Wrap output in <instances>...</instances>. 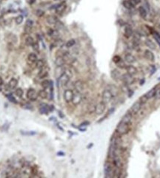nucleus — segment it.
Returning <instances> with one entry per match:
<instances>
[{"instance_id":"obj_2","label":"nucleus","mask_w":160,"mask_h":178,"mask_svg":"<svg viewBox=\"0 0 160 178\" xmlns=\"http://www.w3.org/2000/svg\"><path fill=\"white\" fill-rule=\"evenodd\" d=\"M142 107V104L139 101H136L132 107H130V113L133 115H136L138 113H139V111L141 110Z\"/></svg>"},{"instance_id":"obj_14","label":"nucleus","mask_w":160,"mask_h":178,"mask_svg":"<svg viewBox=\"0 0 160 178\" xmlns=\"http://www.w3.org/2000/svg\"><path fill=\"white\" fill-rule=\"evenodd\" d=\"M113 165L116 166V168H122V167L123 166V162L122 159L118 156L115 157L113 159Z\"/></svg>"},{"instance_id":"obj_25","label":"nucleus","mask_w":160,"mask_h":178,"mask_svg":"<svg viewBox=\"0 0 160 178\" xmlns=\"http://www.w3.org/2000/svg\"><path fill=\"white\" fill-rule=\"evenodd\" d=\"M47 33L49 36L53 39H58V37H59V32L57 30H53V29H49L47 31Z\"/></svg>"},{"instance_id":"obj_49","label":"nucleus","mask_w":160,"mask_h":178,"mask_svg":"<svg viewBox=\"0 0 160 178\" xmlns=\"http://www.w3.org/2000/svg\"><path fill=\"white\" fill-rule=\"evenodd\" d=\"M56 1H58V0H56Z\"/></svg>"},{"instance_id":"obj_8","label":"nucleus","mask_w":160,"mask_h":178,"mask_svg":"<svg viewBox=\"0 0 160 178\" xmlns=\"http://www.w3.org/2000/svg\"><path fill=\"white\" fill-rule=\"evenodd\" d=\"M82 99V96L81 95V92H79L77 91V92H75L74 95H73V99H72L71 102L73 103V105L77 106V105L81 103Z\"/></svg>"},{"instance_id":"obj_13","label":"nucleus","mask_w":160,"mask_h":178,"mask_svg":"<svg viewBox=\"0 0 160 178\" xmlns=\"http://www.w3.org/2000/svg\"><path fill=\"white\" fill-rule=\"evenodd\" d=\"M65 59L63 55H59L57 56L56 59L55 60V64L57 67H62V66L65 64Z\"/></svg>"},{"instance_id":"obj_27","label":"nucleus","mask_w":160,"mask_h":178,"mask_svg":"<svg viewBox=\"0 0 160 178\" xmlns=\"http://www.w3.org/2000/svg\"><path fill=\"white\" fill-rule=\"evenodd\" d=\"M145 44L149 49H151V50H156V48L155 43L150 39H147L145 41Z\"/></svg>"},{"instance_id":"obj_32","label":"nucleus","mask_w":160,"mask_h":178,"mask_svg":"<svg viewBox=\"0 0 160 178\" xmlns=\"http://www.w3.org/2000/svg\"><path fill=\"white\" fill-rule=\"evenodd\" d=\"M50 85H51V82L50 81H48V80H44L41 83V87L45 89H48Z\"/></svg>"},{"instance_id":"obj_5","label":"nucleus","mask_w":160,"mask_h":178,"mask_svg":"<svg viewBox=\"0 0 160 178\" xmlns=\"http://www.w3.org/2000/svg\"><path fill=\"white\" fill-rule=\"evenodd\" d=\"M70 79H71V78L69 77L65 72H63V73L59 77V84H60L61 86H62V87L66 86V85L68 83V82H69Z\"/></svg>"},{"instance_id":"obj_22","label":"nucleus","mask_w":160,"mask_h":178,"mask_svg":"<svg viewBox=\"0 0 160 178\" xmlns=\"http://www.w3.org/2000/svg\"><path fill=\"white\" fill-rule=\"evenodd\" d=\"M17 79L13 78H11V79L9 81V82H8V87H9L10 89H15V88L16 87V86H17Z\"/></svg>"},{"instance_id":"obj_20","label":"nucleus","mask_w":160,"mask_h":178,"mask_svg":"<svg viewBox=\"0 0 160 178\" xmlns=\"http://www.w3.org/2000/svg\"><path fill=\"white\" fill-rule=\"evenodd\" d=\"M133 31L132 27H130V26H127L124 28V36L128 39V38H130V37L133 36Z\"/></svg>"},{"instance_id":"obj_48","label":"nucleus","mask_w":160,"mask_h":178,"mask_svg":"<svg viewBox=\"0 0 160 178\" xmlns=\"http://www.w3.org/2000/svg\"><path fill=\"white\" fill-rule=\"evenodd\" d=\"M2 3V0H0V5H1Z\"/></svg>"},{"instance_id":"obj_37","label":"nucleus","mask_w":160,"mask_h":178,"mask_svg":"<svg viewBox=\"0 0 160 178\" xmlns=\"http://www.w3.org/2000/svg\"><path fill=\"white\" fill-rule=\"evenodd\" d=\"M15 94H16V95L17 97L21 98L23 95V90L21 89V88H17V89H16V91H15Z\"/></svg>"},{"instance_id":"obj_7","label":"nucleus","mask_w":160,"mask_h":178,"mask_svg":"<svg viewBox=\"0 0 160 178\" xmlns=\"http://www.w3.org/2000/svg\"><path fill=\"white\" fill-rule=\"evenodd\" d=\"M121 79L122 80L123 83H124V85H129V84H132L134 82V79L132 76H130L129 74H124V75H122V77H121Z\"/></svg>"},{"instance_id":"obj_30","label":"nucleus","mask_w":160,"mask_h":178,"mask_svg":"<svg viewBox=\"0 0 160 178\" xmlns=\"http://www.w3.org/2000/svg\"><path fill=\"white\" fill-rule=\"evenodd\" d=\"M122 5H123V6L126 8V9H128V10H130V9H131V8H133V5L131 3V2H130V0H124L123 1V2H122Z\"/></svg>"},{"instance_id":"obj_11","label":"nucleus","mask_w":160,"mask_h":178,"mask_svg":"<svg viewBox=\"0 0 160 178\" xmlns=\"http://www.w3.org/2000/svg\"><path fill=\"white\" fill-rule=\"evenodd\" d=\"M105 174L107 177H110L113 176V171L112 166H111V164H109V163H106L105 165Z\"/></svg>"},{"instance_id":"obj_43","label":"nucleus","mask_w":160,"mask_h":178,"mask_svg":"<svg viewBox=\"0 0 160 178\" xmlns=\"http://www.w3.org/2000/svg\"><path fill=\"white\" fill-rule=\"evenodd\" d=\"M121 60H122L121 59V57H120V56H119V55H115V56L113 58V62H115L116 64L119 63Z\"/></svg>"},{"instance_id":"obj_16","label":"nucleus","mask_w":160,"mask_h":178,"mask_svg":"<svg viewBox=\"0 0 160 178\" xmlns=\"http://www.w3.org/2000/svg\"><path fill=\"white\" fill-rule=\"evenodd\" d=\"M74 88L76 89V91L79 92H82L84 90V83L82 81L78 80L75 83H74Z\"/></svg>"},{"instance_id":"obj_19","label":"nucleus","mask_w":160,"mask_h":178,"mask_svg":"<svg viewBox=\"0 0 160 178\" xmlns=\"http://www.w3.org/2000/svg\"><path fill=\"white\" fill-rule=\"evenodd\" d=\"M111 76L113 79H114V80H119V78H121V77H122V75H121L120 72L116 69L113 70L111 72Z\"/></svg>"},{"instance_id":"obj_12","label":"nucleus","mask_w":160,"mask_h":178,"mask_svg":"<svg viewBox=\"0 0 160 178\" xmlns=\"http://www.w3.org/2000/svg\"><path fill=\"white\" fill-rule=\"evenodd\" d=\"M124 62H127V63H128V64H133V63H135L136 61V57L133 55H132V54L130 53H127L125 55H124Z\"/></svg>"},{"instance_id":"obj_39","label":"nucleus","mask_w":160,"mask_h":178,"mask_svg":"<svg viewBox=\"0 0 160 178\" xmlns=\"http://www.w3.org/2000/svg\"><path fill=\"white\" fill-rule=\"evenodd\" d=\"M139 101H140L142 104H145V103L148 101V98L146 97V95H142V97L139 98Z\"/></svg>"},{"instance_id":"obj_26","label":"nucleus","mask_w":160,"mask_h":178,"mask_svg":"<svg viewBox=\"0 0 160 178\" xmlns=\"http://www.w3.org/2000/svg\"><path fill=\"white\" fill-rule=\"evenodd\" d=\"M66 9V5L65 3H61L57 5V7H56V11L57 13H62L65 11V10Z\"/></svg>"},{"instance_id":"obj_10","label":"nucleus","mask_w":160,"mask_h":178,"mask_svg":"<svg viewBox=\"0 0 160 178\" xmlns=\"http://www.w3.org/2000/svg\"><path fill=\"white\" fill-rule=\"evenodd\" d=\"M125 70H126V71H127V73L130 75V76H132L136 75V74H137V72H138L137 69H136L134 66L132 65V64H129V65L126 66Z\"/></svg>"},{"instance_id":"obj_1","label":"nucleus","mask_w":160,"mask_h":178,"mask_svg":"<svg viewBox=\"0 0 160 178\" xmlns=\"http://www.w3.org/2000/svg\"><path fill=\"white\" fill-rule=\"evenodd\" d=\"M130 126L131 124H126L122 121H120L117 127H116V133L119 135H127L130 130Z\"/></svg>"},{"instance_id":"obj_31","label":"nucleus","mask_w":160,"mask_h":178,"mask_svg":"<svg viewBox=\"0 0 160 178\" xmlns=\"http://www.w3.org/2000/svg\"><path fill=\"white\" fill-rule=\"evenodd\" d=\"M28 59L29 61L32 62V63H35V62H36V61L38 60L37 59V55L34 53H30L28 55Z\"/></svg>"},{"instance_id":"obj_9","label":"nucleus","mask_w":160,"mask_h":178,"mask_svg":"<svg viewBox=\"0 0 160 178\" xmlns=\"http://www.w3.org/2000/svg\"><path fill=\"white\" fill-rule=\"evenodd\" d=\"M37 97H38V95L34 89L30 88L27 92V98L30 101H36Z\"/></svg>"},{"instance_id":"obj_47","label":"nucleus","mask_w":160,"mask_h":178,"mask_svg":"<svg viewBox=\"0 0 160 178\" xmlns=\"http://www.w3.org/2000/svg\"><path fill=\"white\" fill-rule=\"evenodd\" d=\"M135 2H136V5H137V4H139L142 2V0H135Z\"/></svg>"},{"instance_id":"obj_35","label":"nucleus","mask_w":160,"mask_h":178,"mask_svg":"<svg viewBox=\"0 0 160 178\" xmlns=\"http://www.w3.org/2000/svg\"><path fill=\"white\" fill-rule=\"evenodd\" d=\"M33 42H34V40L33 39V38L31 36H28L25 39V44L28 46H32V44H33Z\"/></svg>"},{"instance_id":"obj_40","label":"nucleus","mask_w":160,"mask_h":178,"mask_svg":"<svg viewBox=\"0 0 160 178\" xmlns=\"http://www.w3.org/2000/svg\"><path fill=\"white\" fill-rule=\"evenodd\" d=\"M117 65H118V67H119V68H122V69H125V67H126V66L125 65V64H124V62L122 61V60H121L119 63H117L116 64Z\"/></svg>"},{"instance_id":"obj_44","label":"nucleus","mask_w":160,"mask_h":178,"mask_svg":"<svg viewBox=\"0 0 160 178\" xmlns=\"http://www.w3.org/2000/svg\"><path fill=\"white\" fill-rule=\"evenodd\" d=\"M7 98H8V99H9L10 101H12V102H13V103H16V99H15V98H14V97H13L11 95H7Z\"/></svg>"},{"instance_id":"obj_36","label":"nucleus","mask_w":160,"mask_h":178,"mask_svg":"<svg viewBox=\"0 0 160 178\" xmlns=\"http://www.w3.org/2000/svg\"><path fill=\"white\" fill-rule=\"evenodd\" d=\"M76 44V41L74 40V39H70L69 41H68V42H66V44H65V47L67 48H72L74 44Z\"/></svg>"},{"instance_id":"obj_6","label":"nucleus","mask_w":160,"mask_h":178,"mask_svg":"<svg viewBox=\"0 0 160 178\" xmlns=\"http://www.w3.org/2000/svg\"><path fill=\"white\" fill-rule=\"evenodd\" d=\"M73 95H74V92H73V91L72 89H65V92H64V95H63L65 102H67V103L71 102L72 99H73Z\"/></svg>"},{"instance_id":"obj_3","label":"nucleus","mask_w":160,"mask_h":178,"mask_svg":"<svg viewBox=\"0 0 160 178\" xmlns=\"http://www.w3.org/2000/svg\"><path fill=\"white\" fill-rule=\"evenodd\" d=\"M113 95L111 93V92L108 89H105L102 92V102L105 104L110 103V101L112 99Z\"/></svg>"},{"instance_id":"obj_18","label":"nucleus","mask_w":160,"mask_h":178,"mask_svg":"<svg viewBox=\"0 0 160 178\" xmlns=\"http://www.w3.org/2000/svg\"><path fill=\"white\" fill-rule=\"evenodd\" d=\"M138 11H139V16H140L142 18L145 19V18H147V16H148V11H147V10L145 9V7L144 6L139 7Z\"/></svg>"},{"instance_id":"obj_29","label":"nucleus","mask_w":160,"mask_h":178,"mask_svg":"<svg viewBox=\"0 0 160 178\" xmlns=\"http://www.w3.org/2000/svg\"><path fill=\"white\" fill-rule=\"evenodd\" d=\"M33 22L31 20L29 19V20L27 21V22L25 24V27H24V30H25V31L27 33H28V32H30L31 30L32 27H33Z\"/></svg>"},{"instance_id":"obj_41","label":"nucleus","mask_w":160,"mask_h":178,"mask_svg":"<svg viewBox=\"0 0 160 178\" xmlns=\"http://www.w3.org/2000/svg\"><path fill=\"white\" fill-rule=\"evenodd\" d=\"M32 47H33V49L34 50H36V51H39V44H38V42H33V44H32Z\"/></svg>"},{"instance_id":"obj_33","label":"nucleus","mask_w":160,"mask_h":178,"mask_svg":"<svg viewBox=\"0 0 160 178\" xmlns=\"http://www.w3.org/2000/svg\"><path fill=\"white\" fill-rule=\"evenodd\" d=\"M36 67L39 68V70L41 69V68H43V67H45V62H44V61L41 59L37 60L36 62Z\"/></svg>"},{"instance_id":"obj_21","label":"nucleus","mask_w":160,"mask_h":178,"mask_svg":"<svg viewBox=\"0 0 160 178\" xmlns=\"http://www.w3.org/2000/svg\"><path fill=\"white\" fill-rule=\"evenodd\" d=\"M107 89L111 92V93L112 94L113 97H115V96H116V95H118L119 89L115 85H111V86H109V88Z\"/></svg>"},{"instance_id":"obj_45","label":"nucleus","mask_w":160,"mask_h":178,"mask_svg":"<svg viewBox=\"0 0 160 178\" xmlns=\"http://www.w3.org/2000/svg\"><path fill=\"white\" fill-rule=\"evenodd\" d=\"M36 15H37L38 16H39V17H41V16H42L44 15V12H43L42 11H41V10H38V11H36Z\"/></svg>"},{"instance_id":"obj_4","label":"nucleus","mask_w":160,"mask_h":178,"mask_svg":"<svg viewBox=\"0 0 160 178\" xmlns=\"http://www.w3.org/2000/svg\"><path fill=\"white\" fill-rule=\"evenodd\" d=\"M106 109V104L105 103H103L102 101L99 103L96 106V109H95V113L98 115H100L102 114L105 113Z\"/></svg>"},{"instance_id":"obj_24","label":"nucleus","mask_w":160,"mask_h":178,"mask_svg":"<svg viewBox=\"0 0 160 178\" xmlns=\"http://www.w3.org/2000/svg\"><path fill=\"white\" fill-rule=\"evenodd\" d=\"M58 22H59L58 18H56V16H50L47 18V22L50 24L55 25Z\"/></svg>"},{"instance_id":"obj_28","label":"nucleus","mask_w":160,"mask_h":178,"mask_svg":"<svg viewBox=\"0 0 160 178\" xmlns=\"http://www.w3.org/2000/svg\"><path fill=\"white\" fill-rule=\"evenodd\" d=\"M156 91V88H153V89H150V91H148V92L145 94V95H146V97L148 98V100L150 99V98H154V97H155Z\"/></svg>"},{"instance_id":"obj_15","label":"nucleus","mask_w":160,"mask_h":178,"mask_svg":"<svg viewBox=\"0 0 160 178\" xmlns=\"http://www.w3.org/2000/svg\"><path fill=\"white\" fill-rule=\"evenodd\" d=\"M144 56L145 58L148 61H154L155 60V56H154V53L152 51H150V50H146L144 53Z\"/></svg>"},{"instance_id":"obj_34","label":"nucleus","mask_w":160,"mask_h":178,"mask_svg":"<svg viewBox=\"0 0 160 178\" xmlns=\"http://www.w3.org/2000/svg\"><path fill=\"white\" fill-rule=\"evenodd\" d=\"M39 96L42 99H46L47 98V92H46V90H45V89L40 90L39 92Z\"/></svg>"},{"instance_id":"obj_38","label":"nucleus","mask_w":160,"mask_h":178,"mask_svg":"<svg viewBox=\"0 0 160 178\" xmlns=\"http://www.w3.org/2000/svg\"><path fill=\"white\" fill-rule=\"evenodd\" d=\"M15 22H16V24H22V22H23V16H17L16 18V19H15Z\"/></svg>"},{"instance_id":"obj_23","label":"nucleus","mask_w":160,"mask_h":178,"mask_svg":"<svg viewBox=\"0 0 160 178\" xmlns=\"http://www.w3.org/2000/svg\"><path fill=\"white\" fill-rule=\"evenodd\" d=\"M48 75V72L47 70L45 68V67L43 68L40 69L39 70V72L38 73V77L39 78H46Z\"/></svg>"},{"instance_id":"obj_50","label":"nucleus","mask_w":160,"mask_h":178,"mask_svg":"<svg viewBox=\"0 0 160 178\" xmlns=\"http://www.w3.org/2000/svg\"><path fill=\"white\" fill-rule=\"evenodd\" d=\"M159 27H160V25H159Z\"/></svg>"},{"instance_id":"obj_17","label":"nucleus","mask_w":160,"mask_h":178,"mask_svg":"<svg viewBox=\"0 0 160 178\" xmlns=\"http://www.w3.org/2000/svg\"><path fill=\"white\" fill-rule=\"evenodd\" d=\"M133 115L129 112V113H127L122 119L121 121L124 122V123H126V124H131V121H132V118H133Z\"/></svg>"},{"instance_id":"obj_46","label":"nucleus","mask_w":160,"mask_h":178,"mask_svg":"<svg viewBox=\"0 0 160 178\" xmlns=\"http://www.w3.org/2000/svg\"><path fill=\"white\" fill-rule=\"evenodd\" d=\"M3 84V80H2V78L0 77V86H2Z\"/></svg>"},{"instance_id":"obj_42","label":"nucleus","mask_w":160,"mask_h":178,"mask_svg":"<svg viewBox=\"0 0 160 178\" xmlns=\"http://www.w3.org/2000/svg\"><path fill=\"white\" fill-rule=\"evenodd\" d=\"M154 39H156V41L157 42V43L159 44V45L160 46V35L158 33H156L154 34Z\"/></svg>"}]
</instances>
